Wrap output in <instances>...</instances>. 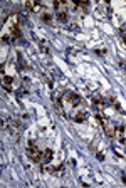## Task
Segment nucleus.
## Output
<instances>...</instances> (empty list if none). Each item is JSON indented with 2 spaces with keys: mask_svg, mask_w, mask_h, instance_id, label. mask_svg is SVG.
<instances>
[{
  "mask_svg": "<svg viewBox=\"0 0 126 188\" xmlns=\"http://www.w3.org/2000/svg\"><path fill=\"white\" fill-rule=\"evenodd\" d=\"M116 133H118V136H119L121 143H125V136H123V134H125V126L119 124V126H118V129H116Z\"/></svg>",
  "mask_w": 126,
  "mask_h": 188,
  "instance_id": "10",
  "label": "nucleus"
},
{
  "mask_svg": "<svg viewBox=\"0 0 126 188\" xmlns=\"http://www.w3.org/2000/svg\"><path fill=\"white\" fill-rule=\"evenodd\" d=\"M54 9L57 10V14H64V12H67V4L66 2H54Z\"/></svg>",
  "mask_w": 126,
  "mask_h": 188,
  "instance_id": "5",
  "label": "nucleus"
},
{
  "mask_svg": "<svg viewBox=\"0 0 126 188\" xmlns=\"http://www.w3.org/2000/svg\"><path fill=\"white\" fill-rule=\"evenodd\" d=\"M52 161V150H44V151L41 153V160H39V163L41 165H49V163Z\"/></svg>",
  "mask_w": 126,
  "mask_h": 188,
  "instance_id": "2",
  "label": "nucleus"
},
{
  "mask_svg": "<svg viewBox=\"0 0 126 188\" xmlns=\"http://www.w3.org/2000/svg\"><path fill=\"white\" fill-rule=\"evenodd\" d=\"M103 124H104V131H106V134L109 136V138H113V136L116 134V131H114V126L111 124L109 121H106V119H103Z\"/></svg>",
  "mask_w": 126,
  "mask_h": 188,
  "instance_id": "4",
  "label": "nucleus"
},
{
  "mask_svg": "<svg viewBox=\"0 0 126 188\" xmlns=\"http://www.w3.org/2000/svg\"><path fill=\"white\" fill-rule=\"evenodd\" d=\"M121 35H123V42L126 44V24L121 27Z\"/></svg>",
  "mask_w": 126,
  "mask_h": 188,
  "instance_id": "15",
  "label": "nucleus"
},
{
  "mask_svg": "<svg viewBox=\"0 0 126 188\" xmlns=\"http://www.w3.org/2000/svg\"><path fill=\"white\" fill-rule=\"evenodd\" d=\"M20 35H22L20 29H19L17 25H12V37H14V40H19V39H20Z\"/></svg>",
  "mask_w": 126,
  "mask_h": 188,
  "instance_id": "9",
  "label": "nucleus"
},
{
  "mask_svg": "<svg viewBox=\"0 0 126 188\" xmlns=\"http://www.w3.org/2000/svg\"><path fill=\"white\" fill-rule=\"evenodd\" d=\"M2 40H4V42H10V37H9V35H4V37H2Z\"/></svg>",
  "mask_w": 126,
  "mask_h": 188,
  "instance_id": "16",
  "label": "nucleus"
},
{
  "mask_svg": "<svg viewBox=\"0 0 126 188\" xmlns=\"http://www.w3.org/2000/svg\"><path fill=\"white\" fill-rule=\"evenodd\" d=\"M12 82H14V79L10 76H4V87L7 91H12Z\"/></svg>",
  "mask_w": 126,
  "mask_h": 188,
  "instance_id": "8",
  "label": "nucleus"
},
{
  "mask_svg": "<svg viewBox=\"0 0 126 188\" xmlns=\"http://www.w3.org/2000/svg\"><path fill=\"white\" fill-rule=\"evenodd\" d=\"M51 171L56 175V176H62V173H64V166H57L56 170H51Z\"/></svg>",
  "mask_w": 126,
  "mask_h": 188,
  "instance_id": "13",
  "label": "nucleus"
},
{
  "mask_svg": "<svg viewBox=\"0 0 126 188\" xmlns=\"http://www.w3.org/2000/svg\"><path fill=\"white\" fill-rule=\"evenodd\" d=\"M67 12H64V14H57V19H59V20H61V22H66V20H67Z\"/></svg>",
  "mask_w": 126,
  "mask_h": 188,
  "instance_id": "14",
  "label": "nucleus"
},
{
  "mask_svg": "<svg viewBox=\"0 0 126 188\" xmlns=\"http://www.w3.org/2000/svg\"><path fill=\"white\" fill-rule=\"evenodd\" d=\"M27 155H29V158H32L34 161H37L39 163V160H41V151L35 148V145L34 143H29V146H27Z\"/></svg>",
  "mask_w": 126,
  "mask_h": 188,
  "instance_id": "1",
  "label": "nucleus"
},
{
  "mask_svg": "<svg viewBox=\"0 0 126 188\" xmlns=\"http://www.w3.org/2000/svg\"><path fill=\"white\" fill-rule=\"evenodd\" d=\"M66 99H67V103L71 106H77L79 103H81V98H79V94H76V93H67L66 94Z\"/></svg>",
  "mask_w": 126,
  "mask_h": 188,
  "instance_id": "3",
  "label": "nucleus"
},
{
  "mask_svg": "<svg viewBox=\"0 0 126 188\" xmlns=\"http://www.w3.org/2000/svg\"><path fill=\"white\" fill-rule=\"evenodd\" d=\"M125 71H126V66H125Z\"/></svg>",
  "mask_w": 126,
  "mask_h": 188,
  "instance_id": "18",
  "label": "nucleus"
},
{
  "mask_svg": "<svg viewBox=\"0 0 126 188\" xmlns=\"http://www.w3.org/2000/svg\"><path fill=\"white\" fill-rule=\"evenodd\" d=\"M98 158H99L101 161H103V160H104V155H103V153H99V151H98Z\"/></svg>",
  "mask_w": 126,
  "mask_h": 188,
  "instance_id": "17",
  "label": "nucleus"
},
{
  "mask_svg": "<svg viewBox=\"0 0 126 188\" xmlns=\"http://www.w3.org/2000/svg\"><path fill=\"white\" fill-rule=\"evenodd\" d=\"M94 104L96 106H99V109H103V108H104V99H103V98H101V96H94Z\"/></svg>",
  "mask_w": 126,
  "mask_h": 188,
  "instance_id": "11",
  "label": "nucleus"
},
{
  "mask_svg": "<svg viewBox=\"0 0 126 188\" xmlns=\"http://www.w3.org/2000/svg\"><path fill=\"white\" fill-rule=\"evenodd\" d=\"M41 19H42V22H47V24H51V20H52L51 14H47V12H41Z\"/></svg>",
  "mask_w": 126,
  "mask_h": 188,
  "instance_id": "12",
  "label": "nucleus"
},
{
  "mask_svg": "<svg viewBox=\"0 0 126 188\" xmlns=\"http://www.w3.org/2000/svg\"><path fill=\"white\" fill-rule=\"evenodd\" d=\"M86 119H88V113H84V111H81V113H77V114L74 116L76 123H84Z\"/></svg>",
  "mask_w": 126,
  "mask_h": 188,
  "instance_id": "7",
  "label": "nucleus"
},
{
  "mask_svg": "<svg viewBox=\"0 0 126 188\" xmlns=\"http://www.w3.org/2000/svg\"><path fill=\"white\" fill-rule=\"evenodd\" d=\"M25 7L32 12H41V9H42V5L39 2H25Z\"/></svg>",
  "mask_w": 126,
  "mask_h": 188,
  "instance_id": "6",
  "label": "nucleus"
}]
</instances>
